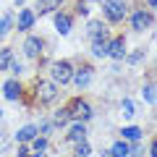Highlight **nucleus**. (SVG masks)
<instances>
[{"label": "nucleus", "instance_id": "18", "mask_svg": "<svg viewBox=\"0 0 157 157\" xmlns=\"http://www.w3.org/2000/svg\"><path fill=\"white\" fill-rule=\"evenodd\" d=\"M32 152L45 155V152H47V136H34V139H32Z\"/></svg>", "mask_w": 157, "mask_h": 157}, {"label": "nucleus", "instance_id": "24", "mask_svg": "<svg viewBox=\"0 0 157 157\" xmlns=\"http://www.w3.org/2000/svg\"><path fill=\"white\" fill-rule=\"evenodd\" d=\"M11 26H13V16H3L0 18V37L6 32H11Z\"/></svg>", "mask_w": 157, "mask_h": 157}, {"label": "nucleus", "instance_id": "10", "mask_svg": "<svg viewBox=\"0 0 157 157\" xmlns=\"http://www.w3.org/2000/svg\"><path fill=\"white\" fill-rule=\"evenodd\" d=\"M3 94H6V100H18V97H21V84H18L16 78L6 81V84H3Z\"/></svg>", "mask_w": 157, "mask_h": 157}, {"label": "nucleus", "instance_id": "4", "mask_svg": "<svg viewBox=\"0 0 157 157\" xmlns=\"http://www.w3.org/2000/svg\"><path fill=\"white\" fill-rule=\"evenodd\" d=\"M37 100L45 102V105L55 102L58 100V84H55V81H39V84H37Z\"/></svg>", "mask_w": 157, "mask_h": 157}, {"label": "nucleus", "instance_id": "1", "mask_svg": "<svg viewBox=\"0 0 157 157\" xmlns=\"http://www.w3.org/2000/svg\"><path fill=\"white\" fill-rule=\"evenodd\" d=\"M102 11H105V18L110 24H121L126 18V0H105Z\"/></svg>", "mask_w": 157, "mask_h": 157}, {"label": "nucleus", "instance_id": "9", "mask_svg": "<svg viewBox=\"0 0 157 157\" xmlns=\"http://www.w3.org/2000/svg\"><path fill=\"white\" fill-rule=\"evenodd\" d=\"M34 21H37V16H34V11H29V8H24V11L18 13V29H21V32H29V29L34 26Z\"/></svg>", "mask_w": 157, "mask_h": 157}, {"label": "nucleus", "instance_id": "7", "mask_svg": "<svg viewBox=\"0 0 157 157\" xmlns=\"http://www.w3.org/2000/svg\"><path fill=\"white\" fill-rule=\"evenodd\" d=\"M107 55H110L113 60H123V58H126V42H123V37L113 39L110 45H107Z\"/></svg>", "mask_w": 157, "mask_h": 157}, {"label": "nucleus", "instance_id": "2", "mask_svg": "<svg viewBox=\"0 0 157 157\" xmlns=\"http://www.w3.org/2000/svg\"><path fill=\"white\" fill-rule=\"evenodd\" d=\"M50 73H52V81L55 84H68L73 78V66L68 60H55L52 68H50Z\"/></svg>", "mask_w": 157, "mask_h": 157}, {"label": "nucleus", "instance_id": "14", "mask_svg": "<svg viewBox=\"0 0 157 157\" xmlns=\"http://www.w3.org/2000/svg\"><path fill=\"white\" fill-rule=\"evenodd\" d=\"M89 37L92 39H107V26L100 21H92L89 24Z\"/></svg>", "mask_w": 157, "mask_h": 157}, {"label": "nucleus", "instance_id": "25", "mask_svg": "<svg viewBox=\"0 0 157 157\" xmlns=\"http://www.w3.org/2000/svg\"><path fill=\"white\" fill-rule=\"evenodd\" d=\"M39 134H42V136H50L52 134V131H55V123H52V121H50V123H42V126H39Z\"/></svg>", "mask_w": 157, "mask_h": 157}, {"label": "nucleus", "instance_id": "26", "mask_svg": "<svg viewBox=\"0 0 157 157\" xmlns=\"http://www.w3.org/2000/svg\"><path fill=\"white\" fill-rule=\"evenodd\" d=\"M144 100L149 102V105L155 102V86H152V84H147V86H144Z\"/></svg>", "mask_w": 157, "mask_h": 157}, {"label": "nucleus", "instance_id": "11", "mask_svg": "<svg viewBox=\"0 0 157 157\" xmlns=\"http://www.w3.org/2000/svg\"><path fill=\"white\" fill-rule=\"evenodd\" d=\"M81 139H86V126L81 123V121H76V123L71 126V131H68V141H81Z\"/></svg>", "mask_w": 157, "mask_h": 157}, {"label": "nucleus", "instance_id": "8", "mask_svg": "<svg viewBox=\"0 0 157 157\" xmlns=\"http://www.w3.org/2000/svg\"><path fill=\"white\" fill-rule=\"evenodd\" d=\"M42 45H45V42H42L39 37H29L26 42H24V52H26V58H37L39 52H42Z\"/></svg>", "mask_w": 157, "mask_h": 157}, {"label": "nucleus", "instance_id": "22", "mask_svg": "<svg viewBox=\"0 0 157 157\" xmlns=\"http://www.w3.org/2000/svg\"><path fill=\"white\" fill-rule=\"evenodd\" d=\"M58 0H39V8H37V16H42V13H50L52 8H55Z\"/></svg>", "mask_w": 157, "mask_h": 157}, {"label": "nucleus", "instance_id": "31", "mask_svg": "<svg viewBox=\"0 0 157 157\" xmlns=\"http://www.w3.org/2000/svg\"><path fill=\"white\" fill-rule=\"evenodd\" d=\"M102 157H113V152H105V155H102Z\"/></svg>", "mask_w": 157, "mask_h": 157}, {"label": "nucleus", "instance_id": "16", "mask_svg": "<svg viewBox=\"0 0 157 157\" xmlns=\"http://www.w3.org/2000/svg\"><path fill=\"white\" fill-rule=\"evenodd\" d=\"M110 152H113V157H128V141L126 139L115 141V144L110 147Z\"/></svg>", "mask_w": 157, "mask_h": 157}, {"label": "nucleus", "instance_id": "12", "mask_svg": "<svg viewBox=\"0 0 157 157\" xmlns=\"http://www.w3.org/2000/svg\"><path fill=\"white\" fill-rule=\"evenodd\" d=\"M34 136H37V126H24L21 131H16V141L18 144H26V141H32Z\"/></svg>", "mask_w": 157, "mask_h": 157}, {"label": "nucleus", "instance_id": "6", "mask_svg": "<svg viewBox=\"0 0 157 157\" xmlns=\"http://www.w3.org/2000/svg\"><path fill=\"white\" fill-rule=\"evenodd\" d=\"M92 76H94V73H92V68H89V66H78V71L73 73L71 81L78 86V89H86V86L92 84Z\"/></svg>", "mask_w": 157, "mask_h": 157}, {"label": "nucleus", "instance_id": "21", "mask_svg": "<svg viewBox=\"0 0 157 157\" xmlns=\"http://www.w3.org/2000/svg\"><path fill=\"white\" fill-rule=\"evenodd\" d=\"M89 155H92V147H89V141H86V139L76 141V157H89Z\"/></svg>", "mask_w": 157, "mask_h": 157}, {"label": "nucleus", "instance_id": "13", "mask_svg": "<svg viewBox=\"0 0 157 157\" xmlns=\"http://www.w3.org/2000/svg\"><path fill=\"white\" fill-rule=\"evenodd\" d=\"M55 29H58V34H68V32H71V16H66V13H55Z\"/></svg>", "mask_w": 157, "mask_h": 157}, {"label": "nucleus", "instance_id": "29", "mask_svg": "<svg viewBox=\"0 0 157 157\" xmlns=\"http://www.w3.org/2000/svg\"><path fill=\"white\" fill-rule=\"evenodd\" d=\"M141 58H144V52H141V50H139V52H134V55H131V63H139Z\"/></svg>", "mask_w": 157, "mask_h": 157}, {"label": "nucleus", "instance_id": "20", "mask_svg": "<svg viewBox=\"0 0 157 157\" xmlns=\"http://www.w3.org/2000/svg\"><path fill=\"white\" fill-rule=\"evenodd\" d=\"M68 121H71V115H68L66 107H63V110H55V115H52V123L55 126H66Z\"/></svg>", "mask_w": 157, "mask_h": 157}, {"label": "nucleus", "instance_id": "28", "mask_svg": "<svg viewBox=\"0 0 157 157\" xmlns=\"http://www.w3.org/2000/svg\"><path fill=\"white\" fill-rule=\"evenodd\" d=\"M8 144H11V139H8L6 134H0V152H6V149H8Z\"/></svg>", "mask_w": 157, "mask_h": 157}, {"label": "nucleus", "instance_id": "19", "mask_svg": "<svg viewBox=\"0 0 157 157\" xmlns=\"http://www.w3.org/2000/svg\"><path fill=\"white\" fill-rule=\"evenodd\" d=\"M11 60H13V50L11 47H3V50H0V71H6V68L11 66Z\"/></svg>", "mask_w": 157, "mask_h": 157}, {"label": "nucleus", "instance_id": "15", "mask_svg": "<svg viewBox=\"0 0 157 157\" xmlns=\"http://www.w3.org/2000/svg\"><path fill=\"white\" fill-rule=\"evenodd\" d=\"M121 136L126 141H141V128L139 126H126V128H121Z\"/></svg>", "mask_w": 157, "mask_h": 157}, {"label": "nucleus", "instance_id": "23", "mask_svg": "<svg viewBox=\"0 0 157 157\" xmlns=\"http://www.w3.org/2000/svg\"><path fill=\"white\" fill-rule=\"evenodd\" d=\"M121 107H123V115H126V118H134V115H136V105H134L131 100H123V102H121Z\"/></svg>", "mask_w": 157, "mask_h": 157}, {"label": "nucleus", "instance_id": "30", "mask_svg": "<svg viewBox=\"0 0 157 157\" xmlns=\"http://www.w3.org/2000/svg\"><path fill=\"white\" fill-rule=\"evenodd\" d=\"M147 3H149V8H155V6H157V0H147Z\"/></svg>", "mask_w": 157, "mask_h": 157}, {"label": "nucleus", "instance_id": "27", "mask_svg": "<svg viewBox=\"0 0 157 157\" xmlns=\"http://www.w3.org/2000/svg\"><path fill=\"white\" fill-rule=\"evenodd\" d=\"M8 68H11V71L16 73V76H18V73H24V66H21L18 60H11V66H8Z\"/></svg>", "mask_w": 157, "mask_h": 157}, {"label": "nucleus", "instance_id": "17", "mask_svg": "<svg viewBox=\"0 0 157 157\" xmlns=\"http://www.w3.org/2000/svg\"><path fill=\"white\" fill-rule=\"evenodd\" d=\"M92 55L94 58H105L107 55V42L105 39H94V42H92Z\"/></svg>", "mask_w": 157, "mask_h": 157}, {"label": "nucleus", "instance_id": "3", "mask_svg": "<svg viewBox=\"0 0 157 157\" xmlns=\"http://www.w3.org/2000/svg\"><path fill=\"white\" fill-rule=\"evenodd\" d=\"M66 110H68V115H71L73 121H81V123L89 121V118L94 115L92 107H89V102H84V100H71V105H68Z\"/></svg>", "mask_w": 157, "mask_h": 157}, {"label": "nucleus", "instance_id": "5", "mask_svg": "<svg viewBox=\"0 0 157 157\" xmlns=\"http://www.w3.org/2000/svg\"><path fill=\"white\" fill-rule=\"evenodd\" d=\"M152 24H155V16H152L149 11H136L134 16H131V26H134L136 32H147V29H152Z\"/></svg>", "mask_w": 157, "mask_h": 157}]
</instances>
